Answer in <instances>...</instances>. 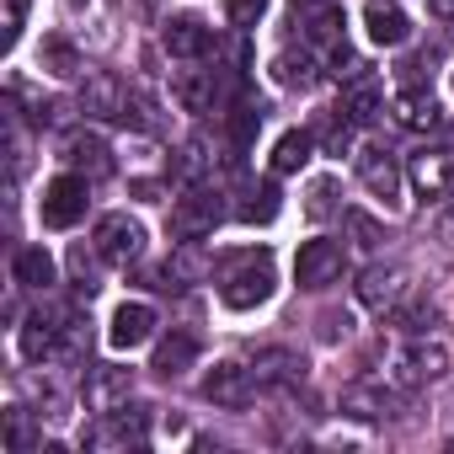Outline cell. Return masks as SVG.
Returning a JSON list of instances; mask_svg holds the SVG:
<instances>
[{
  "label": "cell",
  "mask_w": 454,
  "mask_h": 454,
  "mask_svg": "<svg viewBox=\"0 0 454 454\" xmlns=\"http://www.w3.org/2000/svg\"><path fill=\"white\" fill-rule=\"evenodd\" d=\"M81 113H86V118H129V91H123V81L107 75V70L86 75V86H81Z\"/></svg>",
  "instance_id": "10"
},
{
  "label": "cell",
  "mask_w": 454,
  "mask_h": 454,
  "mask_svg": "<svg viewBox=\"0 0 454 454\" xmlns=\"http://www.w3.org/2000/svg\"><path fill=\"white\" fill-rule=\"evenodd\" d=\"M171 97L182 102V113H208L219 86H214V70H176L171 75Z\"/></svg>",
  "instance_id": "18"
},
{
  "label": "cell",
  "mask_w": 454,
  "mask_h": 454,
  "mask_svg": "<svg viewBox=\"0 0 454 454\" xmlns=\"http://www.w3.org/2000/svg\"><path fill=\"white\" fill-rule=\"evenodd\" d=\"M166 278H171V284H192V278H203V257H198V241H182V247L171 252V262H166Z\"/></svg>",
  "instance_id": "29"
},
{
  "label": "cell",
  "mask_w": 454,
  "mask_h": 454,
  "mask_svg": "<svg viewBox=\"0 0 454 454\" xmlns=\"http://www.w3.org/2000/svg\"><path fill=\"white\" fill-rule=\"evenodd\" d=\"M310 155H316V139H310L305 129H289V134H278V145H273V171H278V176H294Z\"/></svg>",
  "instance_id": "25"
},
{
  "label": "cell",
  "mask_w": 454,
  "mask_h": 454,
  "mask_svg": "<svg viewBox=\"0 0 454 454\" xmlns=\"http://www.w3.org/2000/svg\"><path fill=\"white\" fill-rule=\"evenodd\" d=\"M337 113H342L353 129H358V123H374V118L385 113V86H380V81H353V86L342 91Z\"/></svg>",
  "instance_id": "19"
},
{
  "label": "cell",
  "mask_w": 454,
  "mask_h": 454,
  "mask_svg": "<svg viewBox=\"0 0 454 454\" xmlns=\"http://www.w3.org/2000/svg\"><path fill=\"white\" fill-rule=\"evenodd\" d=\"M6 449H12V454H22V449H33V427H27V417H22L17 406L6 411Z\"/></svg>",
  "instance_id": "34"
},
{
  "label": "cell",
  "mask_w": 454,
  "mask_h": 454,
  "mask_svg": "<svg viewBox=\"0 0 454 454\" xmlns=\"http://www.w3.org/2000/svg\"><path fill=\"white\" fill-rule=\"evenodd\" d=\"M22 353H27L33 364L54 358V353H59V326H54L49 316H27V321H22Z\"/></svg>",
  "instance_id": "27"
},
{
  "label": "cell",
  "mask_w": 454,
  "mask_h": 454,
  "mask_svg": "<svg viewBox=\"0 0 454 454\" xmlns=\"http://www.w3.org/2000/svg\"><path fill=\"white\" fill-rule=\"evenodd\" d=\"M294 278L300 289H326L342 278V247L337 241H305L300 257H294Z\"/></svg>",
  "instance_id": "7"
},
{
  "label": "cell",
  "mask_w": 454,
  "mask_h": 454,
  "mask_svg": "<svg viewBox=\"0 0 454 454\" xmlns=\"http://www.w3.org/2000/svg\"><path fill=\"white\" fill-rule=\"evenodd\" d=\"M160 43H166V54L171 59H203L208 54V27L203 22H192V17H171L166 22V33H160Z\"/></svg>",
  "instance_id": "16"
},
{
  "label": "cell",
  "mask_w": 454,
  "mask_h": 454,
  "mask_svg": "<svg viewBox=\"0 0 454 454\" xmlns=\"http://www.w3.org/2000/svg\"><path fill=\"white\" fill-rule=\"evenodd\" d=\"M12 273H17L22 289H49V284H54V257H49L43 247H22L17 262H12Z\"/></svg>",
  "instance_id": "26"
},
{
  "label": "cell",
  "mask_w": 454,
  "mask_h": 454,
  "mask_svg": "<svg viewBox=\"0 0 454 454\" xmlns=\"http://www.w3.org/2000/svg\"><path fill=\"white\" fill-rule=\"evenodd\" d=\"M273 289H278V273H273V257H268V252L236 257L231 273L219 278V300L231 305V310H257V305L273 300Z\"/></svg>",
  "instance_id": "1"
},
{
  "label": "cell",
  "mask_w": 454,
  "mask_h": 454,
  "mask_svg": "<svg viewBox=\"0 0 454 454\" xmlns=\"http://www.w3.org/2000/svg\"><path fill=\"white\" fill-rule=\"evenodd\" d=\"M86 176H75V171H65V176H54L49 187H43V203H38V214H43V224L49 231H70V224H81L86 219Z\"/></svg>",
  "instance_id": "3"
},
{
  "label": "cell",
  "mask_w": 454,
  "mask_h": 454,
  "mask_svg": "<svg viewBox=\"0 0 454 454\" xmlns=\"http://www.w3.org/2000/svg\"><path fill=\"white\" fill-rule=\"evenodd\" d=\"M65 160L81 166L86 176H107V171H113V150H107V139H97V134H86V129H75V134L65 139Z\"/></svg>",
  "instance_id": "20"
},
{
  "label": "cell",
  "mask_w": 454,
  "mask_h": 454,
  "mask_svg": "<svg viewBox=\"0 0 454 454\" xmlns=\"http://www.w3.org/2000/svg\"><path fill=\"white\" fill-rule=\"evenodd\" d=\"M43 65H49V75H59V81L81 75V54H75L65 38H49V43H43Z\"/></svg>",
  "instance_id": "30"
},
{
  "label": "cell",
  "mask_w": 454,
  "mask_h": 454,
  "mask_svg": "<svg viewBox=\"0 0 454 454\" xmlns=\"http://www.w3.org/2000/svg\"><path fill=\"white\" fill-rule=\"evenodd\" d=\"M273 75H278V86H289V91H310L321 70H316V54H310V49H300V54L284 49L278 65H273Z\"/></svg>",
  "instance_id": "24"
},
{
  "label": "cell",
  "mask_w": 454,
  "mask_h": 454,
  "mask_svg": "<svg viewBox=\"0 0 454 454\" xmlns=\"http://www.w3.org/2000/svg\"><path fill=\"white\" fill-rule=\"evenodd\" d=\"M358 176H364V187L374 198H385V203L401 198V171H395V160L385 150H358Z\"/></svg>",
  "instance_id": "17"
},
{
  "label": "cell",
  "mask_w": 454,
  "mask_h": 454,
  "mask_svg": "<svg viewBox=\"0 0 454 454\" xmlns=\"http://www.w3.org/2000/svg\"><path fill=\"white\" fill-rule=\"evenodd\" d=\"M433 321H438V310H433V305H422V300L401 310V326H406V332H417V337H422V332H427Z\"/></svg>",
  "instance_id": "36"
},
{
  "label": "cell",
  "mask_w": 454,
  "mask_h": 454,
  "mask_svg": "<svg viewBox=\"0 0 454 454\" xmlns=\"http://www.w3.org/2000/svg\"><path fill=\"white\" fill-rule=\"evenodd\" d=\"M268 12V0H224V17L236 27H257V17Z\"/></svg>",
  "instance_id": "35"
},
{
  "label": "cell",
  "mask_w": 454,
  "mask_h": 454,
  "mask_svg": "<svg viewBox=\"0 0 454 454\" xmlns=\"http://www.w3.org/2000/svg\"><path fill=\"white\" fill-rule=\"evenodd\" d=\"M294 6L300 12H316V6H332V0H294Z\"/></svg>",
  "instance_id": "40"
},
{
  "label": "cell",
  "mask_w": 454,
  "mask_h": 454,
  "mask_svg": "<svg viewBox=\"0 0 454 454\" xmlns=\"http://www.w3.org/2000/svg\"><path fill=\"white\" fill-rule=\"evenodd\" d=\"M342 411L358 417V422H385V417L401 411V401H395L385 385H348V390H342Z\"/></svg>",
  "instance_id": "14"
},
{
  "label": "cell",
  "mask_w": 454,
  "mask_h": 454,
  "mask_svg": "<svg viewBox=\"0 0 454 454\" xmlns=\"http://www.w3.org/2000/svg\"><path fill=\"white\" fill-rule=\"evenodd\" d=\"M449 374V348L438 337H417L406 353H401V380L422 385V380H443Z\"/></svg>",
  "instance_id": "13"
},
{
  "label": "cell",
  "mask_w": 454,
  "mask_h": 454,
  "mask_svg": "<svg viewBox=\"0 0 454 454\" xmlns=\"http://www.w3.org/2000/svg\"><path fill=\"white\" fill-rule=\"evenodd\" d=\"M406 176H411V187H417L422 198H443V192H454V160L438 155V150H433V155H427V150L411 155V171H406Z\"/></svg>",
  "instance_id": "15"
},
{
  "label": "cell",
  "mask_w": 454,
  "mask_h": 454,
  "mask_svg": "<svg viewBox=\"0 0 454 454\" xmlns=\"http://www.w3.org/2000/svg\"><path fill=\"white\" fill-rule=\"evenodd\" d=\"M192 358H198V337H192V332H171V337L155 342V364H150V369H155L160 380H176L182 369H192Z\"/></svg>",
  "instance_id": "22"
},
{
  "label": "cell",
  "mask_w": 454,
  "mask_h": 454,
  "mask_svg": "<svg viewBox=\"0 0 454 454\" xmlns=\"http://www.w3.org/2000/svg\"><path fill=\"white\" fill-rule=\"evenodd\" d=\"M252 395H257V374L247 369V364H214L208 374H203V401H214V406H224V411H241V406H252Z\"/></svg>",
  "instance_id": "5"
},
{
  "label": "cell",
  "mask_w": 454,
  "mask_h": 454,
  "mask_svg": "<svg viewBox=\"0 0 454 454\" xmlns=\"http://www.w3.org/2000/svg\"><path fill=\"white\" fill-rule=\"evenodd\" d=\"M134 390V374L118 369V364H91L86 369V406L91 411H118Z\"/></svg>",
  "instance_id": "9"
},
{
  "label": "cell",
  "mask_w": 454,
  "mask_h": 454,
  "mask_svg": "<svg viewBox=\"0 0 454 454\" xmlns=\"http://www.w3.org/2000/svg\"><path fill=\"white\" fill-rule=\"evenodd\" d=\"M257 129H262V107H241L236 113V145H247Z\"/></svg>",
  "instance_id": "38"
},
{
  "label": "cell",
  "mask_w": 454,
  "mask_h": 454,
  "mask_svg": "<svg viewBox=\"0 0 454 454\" xmlns=\"http://www.w3.org/2000/svg\"><path fill=\"white\" fill-rule=\"evenodd\" d=\"M390 113H395V123H401V129H438V102H433V91H422V86L395 91Z\"/></svg>",
  "instance_id": "23"
},
{
  "label": "cell",
  "mask_w": 454,
  "mask_h": 454,
  "mask_svg": "<svg viewBox=\"0 0 454 454\" xmlns=\"http://www.w3.org/2000/svg\"><path fill=\"white\" fill-rule=\"evenodd\" d=\"M252 374H257V385H300L305 380V358L289 353V348H262Z\"/></svg>",
  "instance_id": "21"
},
{
  "label": "cell",
  "mask_w": 454,
  "mask_h": 454,
  "mask_svg": "<svg viewBox=\"0 0 454 454\" xmlns=\"http://www.w3.org/2000/svg\"><path fill=\"white\" fill-rule=\"evenodd\" d=\"M150 337H155V310H150L145 300L118 305V316H113V326H107V342H113L118 353H134V348L150 342Z\"/></svg>",
  "instance_id": "11"
},
{
  "label": "cell",
  "mask_w": 454,
  "mask_h": 454,
  "mask_svg": "<svg viewBox=\"0 0 454 454\" xmlns=\"http://www.w3.org/2000/svg\"><path fill=\"white\" fill-rule=\"evenodd\" d=\"M219 219H224L219 192H214V187H192V192H182V198L171 203V236H176V241H203V236H214Z\"/></svg>",
  "instance_id": "2"
},
{
  "label": "cell",
  "mask_w": 454,
  "mask_h": 454,
  "mask_svg": "<svg viewBox=\"0 0 454 454\" xmlns=\"http://www.w3.org/2000/svg\"><path fill=\"white\" fill-rule=\"evenodd\" d=\"M150 433V417L139 406H118V411H102V422L86 433V449H139Z\"/></svg>",
  "instance_id": "6"
},
{
  "label": "cell",
  "mask_w": 454,
  "mask_h": 454,
  "mask_svg": "<svg viewBox=\"0 0 454 454\" xmlns=\"http://www.w3.org/2000/svg\"><path fill=\"white\" fill-rule=\"evenodd\" d=\"M449 214H454V198H449Z\"/></svg>",
  "instance_id": "41"
},
{
  "label": "cell",
  "mask_w": 454,
  "mask_h": 454,
  "mask_svg": "<svg viewBox=\"0 0 454 454\" xmlns=\"http://www.w3.org/2000/svg\"><path fill=\"white\" fill-rule=\"evenodd\" d=\"M358 300L369 305V310H401V300H406V268H395V262H380V268H364V278H358Z\"/></svg>",
  "instance_id": "8"
},
{
  "label": "cell",
  "mask_w": 454,
  "mask_h": 454,
  "mask_svg": "<svg viewBox=\"0 0 454 454\" xmlns=\"http://www.w3.org/2000/svg\"><path fill=\"white\" fill-rule=\"evenodd\" d=\"M427 12H433L438 22H454V0H427Z\"/></svg>",
  "instance_id": "39"
},
{
  "label": "cell",
  "mask_w": 454,
  "mask_h": 454,
  "mask_svg": "<svg viewBox=\"0 0 454 454\" xmlns=\"http://www.w3.org/2000/svg\"><path fill=\"white\" fill-rule=\"evenodd\" d=\"M305 214H310V219H332V214H337V182H332V176H316V182H310Z\"/></svg>",
  "instance_id": "32"
},
{
  "label": "cell",
  "mask_w": 454,
  "mask_h": 454,
  "mask_svg": "<svg viewBox=\"0 0 454 454\" xmlns=\"http://www.w3.org/2000/svg\"><path fill=\"white\" fill-rule=\"evenodd\" d=\"M70 273H75V289H81L86 300L102 289V284H97V268H91V257H86V247H75V252H70Z\"/></svg>",
  "instance_id": "33"
},
{
  "label": "cell",
  "mask_w": 454,
  "mask_h": 454,
  "mask_svg": "<svg viewBox=\"0 0 454 454\" xmlns=\"http://www.w3.org/2000/svg\"><path fill=\"white\" fill-rule=\"evenodd\" d=\"M364 27H369V43H380V49H401L411 38V17L395 6V0H369Z\"/></svg>",
  "instance_id": "12"
},
{
  "label": "cell",
  "mask_w": 454,
  "mask_h": 454,
  "mask_svg": "<svg viewBox=\"0 0 454 454\" xmlns=\"http://www.w3.org/2000/svg\"><path fill=\"white\" fill-rule=\"evenodd\" d=\"M278 208H284V203H278V187H273V182H257V187H247V198H241L236 214H241L247 224H273Z\"/></svg>",
  "instance_id": "28"
},
{
  "label": "cell",
  "mask_w": 454,
  "mask_h": 454,
  "mask_svg": "<svg viewBox=\"0 0 454 454\" xmlns=\"http://www.w3.org/2000/svg\"><path fill=\"white\" fill-rule=\"evenodd\" d=\"M22 17H27V0H6V49H17V38H22Z\"/></svg>",
  "instance_id": "37"
},
{
  "label": "cell",
  "mask_w": 454,
  "mask_h": 454,
  "mask_svg": "<svg viewBox=\"0 0 454 454\" xmlns=\"http://www.w3.org/2000/svg\"><path fill=\"white\" fill-rule=\"evenodd\" d=\"M342 224L353 231V241H358L364 252H374V247L385 241V224H380V219H369L364 208H348V214H342Z\"/></svg>",
  "instance_id": "31"
},
{
  "label": "cell",
  "mask_w": 454,
  "mask_h": 454,
  "mask_svg": "<svg viewBox=\"0 0 454 454\" xmlns=\"http://www.w3.org/2000/svg\"><path fill=\"white\" fill-rule=\"evenodd\" d=\"M145 252V224L134 214H102L97 219V257L113 268H129Z\"/></svg>",
  "instance_id": "4"
}]
</instances>
